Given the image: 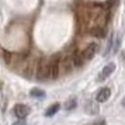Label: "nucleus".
Instances as JSON below:
<instances>
[{"label": "nucleus", "mask_w": 125, "mask_h": 125, "mask_svg": "<svg viewBox=\"0 0 125 125\" xmlns=\"http://www.w3.org/2000/svg\"><path fill=\"white\" fill-rule=\"evenodd\" d=\"M61 69L59 56H51L48 59H41L37 66V77L40 80L56 79Z\"/></svg>", "instance_id": "obj_1"}, {"label": "nucleus", "mask_w": 125, "mask_h": 125, "mask_svg": "<svg viewBox=\"0 0 125 125\" xmlns=\"http://www.w3.org/2000/svg\"><path fill=\"white\" fill-rule=\"evenodd\" d=\"M96 52H97V44H89L83 51H80V55L83 58V61L87 62V61H90L91 58L94 56Z\"/></svg>", "instance_id": "obj_2"}, {"label": "nucleus", "mask_w": 125, "mask_h": 125, "mask_svg": "<svg viewBox=\"0 0 125 125\" xmlns=\"http://www.w3.org/2000/svg\"><path fill=\"white\" fill-rule=\"evenodd\" d=\"M89 34H91L93 37H97V38H104L107 34V28H105V25L96 24V25L89 28Z\"/></svg>", "instance_id": "obj_3"}, {"label": "nucleus", "mask_w": 125, "mask_h": 125, "mask_svg": "<svg viewBox=\"0 0 125 125\" xmlns=\"http://www.w3.org/2000/svg\"><path fill=\"white\" fill-rule=\"evenodd\" d=\"M114 70H115V63H114V62H111V63H108V65H105V66L103 68L101 73L98 74V80H100V82L105 80L108 76H111V73H113Z\"/></svg>", "instance_id": "obj_4"}, {"label": "nucleus", "mask_w": 125, "mask_h": 125, "mask_svg": "<svg viewBox=\"0 0 125 125\" xmlns=\"http://www.w3.org/2000/svg\"><path fill=\"white\" fill-rule=\"evenodd\" d=\"M14 114L16 117H18L20 119H24L30 114V107H27L25 104H17L14 107Z\"/></svg>", "instance_id": "obj_5"}, {"label": "nucleus", "mask_w": 125, "mask_h": 125, "mask_svg": "<svg viewBox=\"0 0 125 125\" xmlns=\"http://www.w3.org/2000/svg\"><path fill=\"white\" fill-rule=\"evenodd\" d=\"M110 96H111V90H110L108 87H104V89H101V90L97 93L96 100L98 103H104V101H107L108 98H110Z\"/></svg>", "instance_id": "obj_6"}, {"label": "nucleus", "mask_w": 125, "mask_h": 125, "mask_svg": "<svg viewBox=\"0 0 125 125\" xmlns=\"http://www.w3.org/2000/svg\"><path fill=\"white\" fill-rule=\"evenodd\" d=\"M59 108H61V104H59V103L52 104L51 107H49V108L45 111V115H46V117H52V115H55V114L59 111Z\"/></svg>", "instance_id": "obj_7"}, {"label": "nucleus", "mask_w": 125, "mask_h": 125, "mask_svg": "<svg viewBox=\"0 0 125 125\" xmlns=\"http://www.w3.org/2000/svg\"><path fill=\"white\" fill-rule=\"evenodd\" d=\"M31 97H37V98H42V97H45V91L41 90V89H32L31 90Z\"/></svg>", "instance_id": "obj_8"}, {"label": "nucleus", "mask_w": 125, "mask_h": 125, "mask_svg": "<svg viewBox=\"0 0 125 125\" xmlns=\"http://www.w3.org/2000/svg\"><path fill=\"white\" fill-rule=\"evenodd\" d=\"M76 107H77V101H76L74 98L69 100V101L65 104V110H66V111H72V110H74Z\"/></svg>", "instance_id": "obj_9"}, {"label": "nucleus", "mask_w": 125, "mask_h": 125, "mask_svg": "<svg viewBox=\"0 0 125 125\" xmlns=\"http://www.w3.org/2000/svg\"><path fill=\"white\" fill-rule=\"evenodd\" d=\"M91 125H107V122H105L104 119H98V121H96V122H93Z\"/></svg>", "instance_id": "obj_10"}, {"label": "nucleus", "mask_w": 125, "mask_h": 125, "mask_svg": "<svg viewBox=\"0 0 125 125\" xmlns=\"http://www.w3.org/2000/svg\"><path fill=\"white\" fill-rule=\"evenodd\" d=\"M13 125H24V122H20L18 121V122H16V124H13Z\"/></svg>", "instance_id": "obj_11"}, {"label": "nucleus", "mask_w": 125, "mask_h": 125, "mask_svg": "<svg viewBox=\"0 0 125 125\" xmlns=\"http://www.w3.org/2000/svg\"><path fill=\"white\" fill-rule=\"evenodd\" d=\"M122 107L125 108V98H124V100H122Z\"/></svg>", "instance_id": "obj_12"}, {"label": "nucleus", "mask_w": 125, "mask_h": 125, "mask_svg": "<svg viewBox=\"0 0 125 125\" xmlns=\"http://www.w3.org/2000/svg\"><path fill=\"white\" fill-rule=\"evenodd\" d=\"M0 90H1V82H0Z\"/></svg>", "instance_id": "obj_13"}]
</instances>
